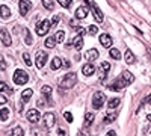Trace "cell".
Masks as SVG:
<instances>
[{"mask_svg":"<svg viewBox=\"0 0 151 136\" xmlns=\"http://www.w3.org/2000/svg\"><path fill=\"white\" fill-rule=\"evenodd\" d=\"M104 101H106V97H104V94L103 92H95L94 95H92V106H94V109H101L103 107V104H104Z\"/></svg>","mask_w":151,"mask_h":136,"instance_id":"cell-5","label":"cell"},{"mask_svg":"<svg viewBox=\"0 0 151 136\" xmlns=\"http://www.w3.org/2000/svg\"><path fill=\"white\" fill-rule=\"evenodd\" d=\"M62 67V59L60 58H53V60H52V65H50V68L52 70H59Z\"/></svg>","mask_w":151,"mask_h":136,"instance_id":"cell-22","label":"cell"},{"mask_svg":"<svg viewBox=\"0 0 151 136\" xmlns=\"http://www.w3.org/2000/svg\"><path fill=\"white\" fill-rule=\"evenodd\" d=\"M24 41H26L27 45H32V42H33L32 35H30V30H29V29H24Z\"/></svg>","mask_w":151,"mask_h":136,"instance_id":"cell-27","label":"cell"},{"mask_svg":"<svg viewBox=\"0 0 151 136\" xmlns=\"http://www.w3.org/2000/svg\"><path fill=\"white\" fill-rule=\"evenodd\" d=\"M98 71H100V82L103 83V82L106 80V77H107L109 71H110V65H109V62H101V64H100Z\"/></svg>","mask_w":151,"mask_h":136,"instance_id":"cell-7","label":"cell"},{"mask_svg":"<svg viewBox=\"0 0 151 136\" xmlns=\"http://www.w3.org/2000/svg\"><path fill=\"white\" fill-rule=\"evenodd\" d=\"M119 103H121V100L116 97V98H112V100H109V107L110 109H115V107H118L119 106Z\"/></svg>","mask_w":151,"mask_h":136,"instance_id":"cell-31","label":"cell"},{"mask_svg":"<svg viewBox=\"0 0 151 136\" xmlns=\"http://www.w3.org/2000/svg\"><path fill=\"white\" fill-rule=\"evenodd\" d=\"M71 45L76 48V50H82L83 48V35H76L74 38H73V41H71Z\"/></svg>","mask_w":151,"mask_h":136,"instance_id":"cell-11","label":"cell"},{"mask_svg":"<svg viewBox=\"0 0 151 136\" xmlns=\"http://www.w3.org/2000/svg\"><path fill=\"white\" fill-rule=\"evenodd\" d=\"M100 42H101L103 47L109 48V47L112 45L113 40H112V36H110V35H107V33H101V35H100Z\"/></svg>","mask_w":151,"mask_h":136,"instance_id":"cell-13","label":"cell"},{"mask_svg":"<svg viewBox=\"0 0 151 136\" xmlns=\"http://www.w3.org/2000/svg\"><path fill=\"white\" fill-rule=\"evenodd\" d=\"M0 38H2V42L5 45H11L12 40H11V35H9V32L6 29H0Z\"/></svg>","mask_w":151,"mask_h":136,"instance_id":"cell-15","label":"cell"},{"mask_svg":"<svg viewBox=\"0 0 151 136\" xmlns=\"http://www.w3.org/2000/svg\"><path fill=\"white\" fill-rule=\"evenodd\" d=\"M52 91H53V89H52V86H48V85H45V86H42V88H41V92H42V95H44V97H47V98L50 97Z\"/></svg>","mask_w":151,"mask_h":136,"instance_id":"cell-30","label":"cell"},{"mask_svg":"<svg viewBox=\"0 0 151 136\" xmlns=\"http://www.w3.org/2000/svg\"><path fill=\"white\" fill-rule=\"evenodd\" d=\"M76 82H77V74H76L74 71H70V73H67L65 76L62 77L59 86L60 88H65V89H70V88H73V86L76 85Z\"/></svg>","mask_w":151,"mask_h":136,"instance_id":"cell-2","label":"cell"},{"mask_svg":"<svg viewBox=\"0 0 151 136\" xmlns=\"http://www.w3.org/2000/svg\"><path fill=\"white\" fill-rule=\"evenodd\" d=\"M53 38H55V42H64L65 41V32L64 30H59V32H56V35L53 36Z\"/></svg>","mask_w":151,"mask_h":136,"instance_id":"cell-23","label":"cell"},{"mask_svg":"<svg viewBox=\"0 0 151 136\" xmlns=\"http://www.w3.org/2000/svg\"><path fill=\"white\" fill-rule=\"evenodd\" d=\"M32 94H33L32 89H24L23 94H21V103H27L30 98H32Z\"/></svg>","mask_w":151,"mask_h":136,"instance_id":"cell-18","label":"cell"},{"mask_svg":"<svg viewBox=\"0 0 151 136\" xmlns=\"http://www.w3.org/2000/svg\"><path fill=\"white\" fill-rule=\"evenodd\" d=\"M3 89H6V83L5 82H0V91H3Z\"/></svg>","mask_w":151,"mask_h":136,"instance_id":"cell-41","label":"cell"},{"mask_svg":"<svg viewBox=\"0 0 151 136\" xmlns=\"http://www.w3.org/2000/svg\"><path fill=\"white\" fill-rule=\"evenodd\" d=\"M116 117H118V114H116V112H112V114H107V115L104 117L103 122H104V124H109V122H112V121H115V119H116Z\"/></svg>","mask_w":151,"mask_h":136,"instance_id":"cell-24","label":"cell"},{"mask_svg":"<svg viewBox=\"0 0 151 136\" xmlns=\"http://www.w3.org/2000/svg\"><path fill=\"white\" fill-rule=\"evenodd\" d=\"M91 9H92V15H94V18L98 21V23H101L103 21V12L100 11V8L97 6V3H91Z\"/></svg>","mask_w":151,"mask_h":136,"instance_id":"cell-12","label":"cell"},{"mask_svg":"<svg viewBox=\"0 0 151 136\" xmlns=\"http://www.w3.org/2000/svg\"><path fill=\"white\" fill-rule=\"evenodd\" d=\"M124 60H125L129 65L134 62V55L132 53V50H125V53H124Z\"/></svg>","mask_w":151,"mask_h":136,"instance_id":"cell-20","label":"cell"},{"mask_svg":"<svg viewBox=\"0 0 151 136\" xmlns=\"http://www.w3.org/2000/svg\"><path fill=\"white\" fill-rule=\"evenodd\" d=\"M3 103H6V97L0 95V104H3Z\"/></svg>","mask_w":151,"mask_h":136,"instance_id":"cell-42","label":"cell"},{"mask_svg":"<svg viewBox=\"0 0 151 136\" xmlns=\"http://www.w3.org/2000/svg\"><path fill=\"white\" fill-rule=\"evenodd\" d=\"M26 117H27V119L30 122H38L41 119V114H40V110H38V109H29Z\"/></svg>","mask_w":151,"mask_h":136,"instance_id":"cell-8","label":"cell"},{"mask_svg":"<svg viewBox=\"0 0 151 136\" xmlns=\"http://www.w3.org/2000/svg\"><path fill=\"white\" fill-rule=\"evenodd\" d=\"M23 60H24V64H26L27 67H32V60H30V56H29L27 52L23 53Z\"/></svg>","mask_w":151,"mask_h":136,"instance_id":"cell-32","label":"cell"},{"mask_svg":"<svg viewBox=\"0 0 151 136\" xmlns=\"http://www.w3.org/2000/svg\"><path fill=\"white\" fill-rule=\"evenodd\" d=\"M55 122H56V117H55L53 112H47V114L44 115V126H45L47 129H52V127L55 126Z\"/></svg>","mask_w":151,"mask_h":136,"instance_id":"cell-10","label":"cell"},{"mask_svg":"<svg viewBox=\"0 0 151 136\" xmlns=\"http://www.w3.org/2000/svg\"><path fill=\"white\" fill-rule=\"evenodd\" d=\"M58 135H59V136H67L65 129H60V127H59V129H58Z\"/></svg>","mask_w":151,"mask_h":136,"instance_id":"cell-40","label":"cell"},{"mask_svg":"<svg viewBox=\"0 0 151 136\" xmlns=\"http://www.w3.org/2000/svg\"><path fill=\"white\" fill-rule=\"evenodd\" d=\"M9 118V109L8 107H2L0 109V121H6Z\"/></svg>","mask_w":151,"mask_h":136,"instance_id":"cell-25","label":"cell"},{"mask_svg":"<svg viewBox=\"0 0 151 136\" xmlns=\"http://www.w3.org/2000/svg\"><path fill=\"white\" fill-rule=\"evenodd\" d=\"M98 56H100V53H98L97 48H89V50L85 53V58L89 60V62H94V60H97Z\"/></svg>","mask_w":151,"mask_h":136,"instance_id":"cell-14","label":"cell"},{"mask_svg":"<svg viewBox=\"0 0 151 136\" xmlns=\"http://www.w3.org/2000/svg\"><path fill=\"white\" fill-rule=\"evenodd\" d=\"M94 119H95L94 114H92V112H88V114L85 115V127H89L92 122H94Z\"/></svg>","mask_w":151,"mask_h":136,"instance_id":"cell-21","label":"cell"},{"mask_svg":"<svg viewBox=\"0 0 151 136\" xmlns=\"http://www.w3.org/2000/svg\"><path fill=\"white\" fill-rule=\"evenodd\" d=\"M36 104L40 106V107H44V106H45V101H44V98H38V100H36Z\"/></svg>","mask_w":151,"mask_h":136,"instance_id":"cell-38","label":"cell"},{"mask_svg":"<svg viewBox=\"0 0 151 136\" xmlns=\"http://www.w3.org/2000/svg\"><path fill=\"white\" fill-rule=\"evenodd\" d=\"M64 118H65L68 122H73V115H71V112H65V114H64Z\"/></svg>","mask_w":151,"mask_h":136,"instance_id":"cell-37","label":"cell"},{"mask_svg":"<svg viewBox=\"0 0 151 136\" xmlns=\"http://www.w3.org/2000/svg\"><path fill=\"white\" fill-rule=\"evenodd\" d=\"M82 73H83V76L89 77V76H92V74L95 73V67L92 64H86V65L82 67Z\"/></svg>","mask_w":151,"mask_h":136,"instance_id":"cell-16","label":"cell"},{"mask_svg":"<svg viewBox=\"0 0 151 136\" xmlns=\"http://www.w3.org/2000/svg\"><path fill=\"white\" fill-rule=\"evenodd\" d=\"M88 8L86 6H79L77 8V11H76V18L77 20H82V18H86V15H88Z\"/></svg>","mask_w":151,"mask_h":136,"instance_id":"cell-17","label":"cell"},{"mask_svg":"<svg viewBox=\"0 0 151 136\" xmlns=\"http://www.w3.org/2000/svg\"><path fill=\"white\" fill-rule=\"evenodd\" d=\"M106 136H116V133H115V132H113V130H109Z\"/></svg>","mask_w":151,"mask_h":136,"instance_id":"cell-43","label":"cell"},{"mask_svg":"<svg viewBox=\"0 0 151 136\" xmlns=\"http://www.w3.org/2000/svg\"><path fill=\"white\" fill-rule=\"evenodd\" d=\"M5 70H6V60L2 55H0V71H5Z\"/></svg>","mask_w":151,"mask_h":136,"instance_id":"cell-34","label":"cell"},{"mask_svg":"<svg viewBox=\"0 0 151 136\" xmlns=\"http://www.w3.org/2000/svg\"><path fill=\"white\" fill-rule=\"evenodd\" d=\"M0 17H2V18H9L11 17V9L6 5L0 6Z\"/></svg>","mask_w":151,"mask_h":136,"instance_id":"cell-19","label":"cell"},{"mask_svg":"<svg viewBox=\"0 0 151 136\" xmlns=\"http://www.w3.org/2000/svg\"><path fill=\"white\" fill-rule=\"evenodd\" d=\"M42 5H44L45 9L53 11L55 9V0H42Z\"/></svg>","mask_w":151,"mask_h":136,"instance_id":"cell-28","label":"cell"},{"mask_svg":"<svg viewBox=\"0 0 151 136\" xmlns=\"http://www.w3.org/2000/svg\"><path fill=\"white\" fill-rule=\"evenodd\" d=\"M45 47L47 48H55V45H56V42H55V38H53V36H48V38L45 40Z\"/></svg>","mask_w":151,"mask_h":136,"instance_id":"cell-29","label":"cell"},{"mask_svg":"<svg viewBox=\"0 0 151 136\" xmlns=\"http://www.w3.org/2000/svg\"><path fill=\"white\" fill-rule=\"evenodd\" d=\"M88 32H89L91 35H97V32H98V27L92 24V26H89V27H88Z\"/></svg>","mask_w":151,"mask_h":136,"instance_id":"cell-36","label":"cell"},{"mask_svg":"<svg viewBox=\"0 0 151 136\" xmlns=\"http://www.w3.org/2000/svg\"><path fill=\"white\" fill-rule=\"evenodd\" d=\"M11 136H24V132H23V129H21V127H15L14 130H12Z\"/></svg>","mask_w":151,"mask_h":136,"instance_id":"cell-33","label":"cell"},{"mask_svg":"<svg viewBox=\"0 0 151 136\" xmlns=\"http://www.w3.org/2000/svg\"><path fill=\"white\" fill-rule=\"evenodd\" d=\"M59 20H60V17H59V15H55V17H53V20L50 21V23H52V26H56V24H58V21H59Z\"/></svg>","mask_w":151,"mask_h":136,"instance_id":"cell-39","label":"cell"},{"mask_svg":"<svg viewBox=\"0 0 151 136\" xmlns=\"http://www.w3.org/2000/svg\"><path fill=\"white\" fill-rule=\"evenodd\" d=\"M58 2H59V5H60V6L68 8V6L71 5V2H73V0H58Z\"/></svg>","mask_w":151,"mask_h":136,"instance_id":"cell-35","label":"cell"},{"mask_svg":"<svg viewBox=\"0 0 151 136\" xmlns=\"http://www.w3.org/2000/svg\"><path fill=\"white\" fill-rule=\"evenodd\" d=\"M18 6H20V14H21V15L29 14V11L32 9V3H30V0H20Z\"/></svg>","mask_w":151,"mask_h":136,"instance_id":"cell-9","label":"cell"},{"mask_svg":"<svg viewBox=\"0 0 151 136\" xmlns=\"http://www.w3.org/2000/svg\"><path fill=\"white\" fill-rule=\"evenodd\" d=\"M50 27H52V23H50L48 18L42 20L41 23H38V26H36V35H40V36H44L48 33Z\"/></svg>","mask_w":151,"mask_h":136,"instance_id":"cell-4","label":"cell"},{"mask_svg":"<svg viewBox=\"0 0 151 136\" xmlns=\"http://www.w3.org/2000/svg\"><path fill=\"white\" fill-rule=\"evenodd\" d=\"M29 82V76H27V73L26 71H23V70H15L14 73V83L15 85H24V83H27Z\"/></svg>","mask_w":151,"mask_h":136,"instance_id":"cell-3","label":"cell"},{"mask_svg":"<svg viewBox=\"0 0 151 136\" xmlns=\"http://www.w3.org/2000/svg\"><path fill=\"white\" fill-rule=\"evenodd\" d=\"M109 55L112 56V59H121V52L118 50V48H115V47H112L109 50Z\"/></svg>","mask_w":151,"mask_h":136,"instance_id":"cell-26","label":"cell"},{"mask_svg":"<svg viewBox=\"0 0 151 136\" xmlns=\"http://www.w3.org/2000/svg\"><path fill=\"white\" fill-rule=\"evenodd\" d=\"M47 59H48L47 52H42V50L36 52V56H35V64H36V67H38V68H42V67L45 65V62H47Z\"/></svg>","mask_w":151,"mask_h":136,"instance_id":"cell-6","label":"cell"},{"mask_svg":"<svg viewBox=\"0 0 151 136\" xmlns=\"http://www.w3.org/2000/svg\"><path fill=\"white\" fill-rule=\"evenodd\" d=\"M134 82V76L130 73V71H122L121 73V76L116 77L115 80H113L112 85H109L107 88L110 91H121L122 88H125V86H129L130 83Z\"/></svg>","mask_w":151,"mask_h":136,"instance_id":"cell-1","label":"cell"}]
</instances>
